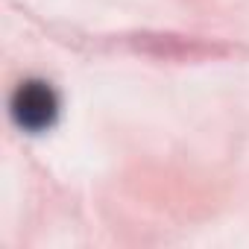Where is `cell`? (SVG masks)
<instances>
[{
    "instance_id": "6da1fadb",
    "label": "cell",
    "mask_w": 249,
    "mask_h": 249,
    "mask_svg": "<svg viewBox=\"0 0 249 249\" xmlns=\"http://www.w3.org/2000/svg\"><path fill=\"white\" fill-rule=\"evenodd\" d=\"M9 114L15 120V126L30 135L47 132L59 117V97L50 88V82L27 79L15 88V94L9 100Z\"/></svg>"
}]
</instances>
